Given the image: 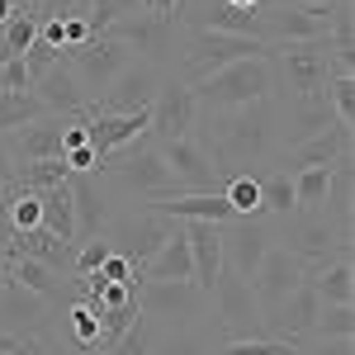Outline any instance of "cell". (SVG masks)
I'll return each instance as SVG.
<instances>
[{"instance_id":"1","label":"cell","mask_w":355,"mask_h":355,"mask_svg":"<svg viewBox=\"0 0 355 355\" xmlns=\"http://www.w3.org/2000/svg\"><path fill=\"white\" fill-rule=\"evenodd\" d=\"M270 133H275L270 100L266 105H246V110H214V123H209L199 147L209 152L214 175L232 180V175H242V166L261 162L270 152Z\"/></svg>"},{"instance_id":"2","label":"cell","mask_w":355,"mask_h":355,"mask_svg":"<svg viewBox=\"0 0 355 355\" xmlns=\"http://www.w3.org/2000/svg\"><path fill=\"white\" fill-rule=\"evenodd\" d=\"M194 105H209V110H246V105H266L275 95V62L266 57H251V62H232L214 76L194 81Z\"/></svg>"},{"instance_id":"3","label":"cell","mask_w":355,"mask_h":355,"mask_svg":"<svg viewBox=\"0 0 355 355\" xmlns=\"http://www.w3.org/2000/svg\"><path fill=\"white\" fill-rule=\"evenodd\" d=\"M351 0H303V5H256L261 43H322L336 24V15Z\"/></svg>"},{"instance_id":"4","label":"cell","mask_w":355,"mask_h":355,"mask_svg":"<svg viewBox=\"0 0 355 355\" xmlns=\"http://www.w3.org/2000/svg\"><path fill=\"white\" fill-rule=\"evenodd\" d=\"M62 62L71 67V76L81 81L85 95H90V100H100V95L114 85V76H119L128 62H137V48L119 43V38H105V33H90L81 48H67Z\"/></svg>"},{"instance_id":"5","label":"cell","mask_w":355,"mask_h":355,"mask_svg":"<svg viewBox=\"0 0 355 355\" xmlns=\"http://www.w3.org/2000/svg\"><path fill=\"white\" fill-rule=\"evenodd\" d=\"M114 171H119V180H123V190L142 194L147 204L152 199H171V194H185V185L175 180V171L162 162V152H157V142L142 133L133 147H123V152H114L110 157Z\"/></svg>"},{"instance_id":"6","label":"cell","mask_w":355,"mask_h":355,"mask_svg":"<svg viewBox=\"0 0 355 355\" xmlns=\"http://www.w3.org/2000/svg\"><path fill=\"white\" fill-rule=\"evenodd\" d=\"M251 57H266V43L261 38H242V33H214V28H194L190 43H185V71H190V81H204V76H214L223 67H232V62H251Z\"/></svg>"},{"instance_id":"7","label":"cell","mask_w":355,"mask_h":355,"mask_svg":"<svg viewBox=\"0 0 355 355\" xmlns=\"http://www.w3.org/2000/svg\"><path fill=\"white\" fill-rule=\"evenodd\" d=\"M180 223L175 218H166V214H152V209H142V214H123V218H110L105 223V242H110L114 256H123L133 270H142V261L157 251V246L175 232Z\"/></svg>"},{"instance_id":"8","label":"cell","mask_w":355,"mask_h":355,"mask_svg":"<svg viewBox=\"0 0 355 355\" xmlns=\"http://www.w3.org/2000/svg\"><path fill=\"white\" fill-rule=\"evenodd\" d=\"M218 242H223V270H232L237 279L251 284V275L261 270L266 251L275 246V227L266 223V214L256 218H232L218 227Z\"/></svg>"},{"instance_id":"9","label":"cell","mask_w":355,"mask_h":355,"mask_svg":"<svg viewBox=\"0 0 355 355\" xmlns=\"http://www.w3.org/2000/svg\"><path fill=\"white\" fill-rule=\"evenodd\" d=\"M209 299H218V327H223L227 341H261V336H266L261 303H256V294H251L246 279H237L232 270H223Z\"/></svg>"},{"instance_id":"10","label":"cell","mask_w":355,"mask_h":355,"mask_svg":"<svg viewBox=\"0 0 355 355\" xmlns=\"http://www.w3.org/2000/svg\"><path fill=\"white\" fill-rule=\"evenodd\" d=\"M147 123H152V110L105 114V110H95V105H85V142H90V152H95V162H100V166L110 162L114 152L133 147L137 137L147 133Z\"/></svg>"},{"instance_id":"11","label":"cell","mask_w":355,"mask_h":355,"mask_svg":"<svg viewBox=\"0 0 355 355\" xmlns=\"http://www.w3.org/2000/svg\"><path fill=\"white\" fill-rule=\"evenodd\" d=\"M194 119H199V105H194V90L185 81H162L157 100H152V123H147V137L162 147V142H175V137L194 133Z\"/></svg>"},{"instance_id":"12","label":"cell","mask_w":355,"mask_h":355,"mask_svg":"<svg viewBox=\"0 0 355 355\" xmlns=\"http://www.w3.org/2000/svg\"><path fill=\"white\" fill-rule=\"evenodd\" d=\"M157 90H162V71H157V62H128L114 85L100 95V100H90L95 110L105 114H133V110H152V100H157Z\"/></svg>"},{"instance_id":"13","label":"cell","mask_w":355,"mask_h":355,"mask_svg":"<svg viewBox=\"0 0 355 355\" xmlns=\"http://www.w3.org/2000/svg\"><path fill=\"white\" fill-rule=\"evenodd\" d=\"M48 308L53 303L38 299L24 284H0V331H10L15 341H33L43 346V331H48Z\"/></svg>"},{"instance_id":"14","label":"cell","mask_w":355,"mask_h":355,"mask_svg":"<svg viewBox=\"0 0 355 355\" xmlns=\"http://www.w3.org/2000/svg\"><path fill=\"white\" fill-rule=\"evenodd\" d=\"M299 284H303V261L294 256V251H284V246H270L266 261H261V270L251 275V294H256V303H261V318H270Z\"/></svg>"},{"instance_id":"15","label":"cell","mask_w":355,"mask_h":355,"mask_svg":"<svg viewBox=\"0 0 355 355\" xmlns=\"http://www.w3.org/2000/svg\"><path fill=\"white\" fill-rule=\"evenodd\" d=\"M0 266H5V279H10V284H24V289H33L38 299H48V303H62V299L76 303L81 299V284H76L71 275H57L53 266L28 261V256H19V251H5Z\"/></svg>"},{"instance_id":"16","label":"cell","mask_w":355,"mask_h":355,"mask_svg":"<svg viewBox=\"0 0 355 355\" xmlns=\"http://www.w3.org/2000/svg\"><path fill=\"white\" fill-rule=\"evenodd\" d=\"M157 152L175 171V180L185 185V194H218V175H214L209 152L199 147V137H175V142H162Z\"/></svg>"},{"instance_id":"17","label":"cell","mask_w":355,"mask_h":355,"mask_svg":"<svg viewBox=\"0 0 355 355\" xmlns=\"http://www.w3.org/2000/svg\"><path fill=\"white\" fill-rule=\"evenodd\" d=\"M137 299V313L142 318H190L194 303H199V289H194L190 279H147V284H137L133 289Z\"/></svg>"},{"instance_id":"18","label":"cell","mask_w":355,"mask_h":355,"mask_svg":"<svg viewBox=\"0 0 355 355\" xmlns=\"http://www.w3.org/2000/svg\"><path fill=\"white\" fill-rule=\"evenodd\" d=\"M346 152H351V128L331 123L327 133L294 142V147L284 152V166H279V171H284V175H299V171H313V166H336Z\"/></svg>"},{"instance_id":"19","label":"cell","mask_w":355,"mask_h":355,"mask_svg":"<svg viewBox=\"0 0 355 355\" xmlns=\"http://www.w3.org/2000/svg\"><path fill=\"white\" fill-rule=\"evenodd\" d=\"M318 308H322L318 294H313L308 284H299V289H294V294L266 318V336H270V341H289V346L303 341V336L313 331V322H318Z\"/></svg>"},{"instance_id":"20","label":"cell","mask_w":355,"mask_h":355,"mask_svg":"<svg viewBox=\"0 0 355 355\" xmlns=\"http://www.w3.org/2000/svg\"><path fill=\"white\" fill-rule=\"evenodd\" d=\"M67 190H71V223H76V246H81V242H90V237L105 232L110 209H105V194H100V180H95V175L71 171V175H67Z\"/></svg>"},{"instance_id":"21","label":"cell","mask_w":355,"mask_h":355,"mask_svg":"<svg viewBox=\"0 0 355 355\" xmlns=\"http://www.w3.org/2000/svg\"><path fill=\"white\" fill-rule=\"evenodd\" d=\"M185 242H190V266H194V289H199V299H209L214 294V284H218L223 275V242H218V227L214 223H185Z\"/></svg>"},{"instance_id":"22","label":"cell","mask_w":355,"mask_h":355,"mask_svg":"<svg viewBox=\"0 0 355 355\" xmlns=\"http://www.w3.org/2000/svg\"><path fill=\"white\" fill-rule=\"evenodd\" d=\"M67 123H71V114H43V119H33L24 128H15V157L19 162H53L62 157V133H67Z\"/></svg>"},{"instance_id":"23","label":"cell","mask_w":355,"mask_h":355,"mask_svg":"<svg viewBox=\"0 0 355 355\" xmlns=\"http://www.w3.org/2000/svg\"><path fill=\"white\" fill-rule=\"evenodd\" d=\"M33 95L43 100V110H48V114H81L85 105H90V95L81 90V81L71 76V67H67V62L48 67V71L33 81Z\"/></svg>"},{"instance_id":"24","label":"cell","mask_w":355,"mask_h":355,"mask_svg":"<svg viewBox=\"0 0 355 355\" xmlns=\"http://www.w3.org/2000/svg\"><path fill=\"white\" fill-rule=\"evenodd\" d=\"M137 279L147 284V279H194V266H190V242H185V223L166 237L147 261H142V270Z\"/></svg>"},{"instance_id":"25","label":"cell","mask_w":355,"mask_h":355,"mask_svg":"<svg viewBox=\"0 0 355 355\" xmlns=\"http://www.w3.org/2000/svg\"><path fill=\"white\" fill-rule=\"evenodd\" d=\"M303 284L318 294V303H355V270H351V256L341 261H327L318 270L303 275Z\"/></svg>"},{"instance_id":"26","label":"cell","mask_w":355,"mask_h":355,"mask_svg":"<svg viewBox=\"0 0 355 355\" xmlns=\"http://www.w3.org/2000/svg\"><path fill=\"white\" fill-rule=\"evenodd\" d=\"M43 232H53L57 242L76 246V223H71V190H67V185H53V190H43Z\"/></svg>"},{"instance_id":"27","label":"cell","mask_w":355,"mask_h":355,"mask_svg":"<svg viewBox=\"0 0 355 355\" xmlns=\"http://www.w3.org/2000/svg\"><path fill=\"white\" fill-rule=\"evenodd\" d=\"M284 119H289V128H294V142L327 133L331 123H336V119H331V110H327V100H289Z\"/></svg>"},{"instance_id":"28","label":"cell","mask_w":355,"mask_h":355,"mask_svg":"<svg viewBox=\"0 0 355 355\" xmlns=\"http://www.w3.org/2000/svg\"><path fill=\"white\" fill-rule=\"evenodd\" d=\"M261 214H266V218H294V214H299V199H294V175L270 171V175L261 180Z\"/></svg>"},{"instance_id":"29","label":"cell","mask_w":355,"mask_h":355,"mask_svg":"<svg viewBox=\"0 0 355 355\" xmlns=\"http://www.w3.org/2000/svg\"><path fill=\"white\" fill-rule=\"evenodd\" d=\"M67 162L62 157H53V162H19V171H15V190H33V194H43V190H53V185H67Z\"/></svg>"},{"instance_id":"30","label":"cell","mask_w":355,"mask_h":355,"mask_svg":"<svg viewBox=\"0 0 355 355\" xmlns=\"http://www.w3.org/2000/svg\"><path fill=\"white\" fill-rule=\"evenodd\" d=\"M327 185H331V166L299 171V175H294V199H299V214L318 218V214H322V199H327Z\"/></svg>"},{"instance_id":"31","label":"cell","mask_w":355,"mask_h":355,"mask_svg":"<svg viewBox=\"0 0 355 355\" xmlns=\"http://www.w3.org/2000/svg\"><path fill=\"white\" fill-rule=\"evenodd\" d=\"M43 100L24 90V95H10V90H0V133H15V128H24L33 119H43Z\"/></svg>"},{"instance_id":"32","label":"cell","mask_w":355,"mask_h":355,"mask_svg":"<svg viewBox=\"0 0 355 355\" xmlns=\"http://www.w3.org/2000/svg\"><path fill=\"white\" fill-rule=\"evenodd\" d=\"M256 24H261V15L256 10H242V5H209V24L214 33H242V38H256Z\"/></svg>"},{"instance_id":"33","label":"cell","mask_w":355,"mask_h":355,"mask_svg":"<svg viewBox=\"0 0 355 355\" xmlns=\"http://www.w3.org/2000/svg\"><path fill=\"white\" fill-rule=\"evenodd\" d=\"M308 336H318V341L355 336V303H322V308H318V322H313Z\"/></svg>"},{"instance_id":"34","label":"cell","mask_w":355,"mask_h":355,"mask_svg":"<svg viewBox=\"0 0 355 355\" xmlns=\"http://www.w3.org/2000/svg\"><path fill=\"white\" fill-rule=\"evenodd\" d=\"M142 10H147L142 0H90V5H85V19H90V33H105L110 24L133 19V15H142Z\"/></svg>"},{"instance_id":"35","label":"cell","mask_w":355,"mask_h":355,"mask_svg":"<svg viewBox=\"0 0 355 355\" xmlns=\"http://www.w3.org/2000/svg\"><path fill=\"white\" fill-rule=\"evenodd\" d=\"M223 199L232 204L237 218H256V214H261V180H256V175H232V180L223 185Z\"/></svg>"},{"instance_id":"36","label":"cell","mask_w":355,"mask_h":355,"mask_svg":"<svg viewBox=\"0 0 355 355\" xmlns=\"http://www.w3.org/2000/svg\"><path fill=\"white\" fill-rule=\"evenodd\" d=\"M28 227H43V194L10 185V232H28Z\"/></svg>"},{"instance_id":"37","label":"cell","mask_w":355,"mask_h":355,"mask_svg":"<svg viewBox=\"0 0 355 355\" xmlns=\"http://www.w3.org/2000/svg\"><path fill=\"white\" fill-rule=\"evenodd\" d=\"M322 100H327L331 119H336L341 128H351V123H355V76H331L327 90H322Z\"/></svg>"},{"instance_id":"38","label":"cell","mask_w":355,"mask_h":355,"mask_svg":"<svg viewBox=\"0 0 355 355\" xmlns=\"http://www.w3.org/2000/svg\"><path fill=\"white\" fill-rule=\"evenodd\" d=\"M152 346H157V318H137L110 355H152Z\"/></svg>"},{"instance_id":"39","label":"cell","mask_w":355,"mask_h":355,"mask_svg":"<svg viewBox=\"0 0 355 355\" xmlns=\"http://www.w3.org/2000/svg\"><path fill=\"white\" fill-rule=\"evenodd\" d=\"M105 261H110V242H105V237L81 242V246H76V284H81V279H90V275L100 270Z\"/></svg>"},{"instance_id":"40","label":"cell","mask_w":355,"mask_h":355,"mask_svg":"<svg viewBox=\"0 0 355 355\" xmlns=\"http://www.w3.org/2000/svg\"><path fill=\"white\" fill-rule=\"evenodd\" d=\"M152 355H209V346L194 331H175V336H157Z\"/></svg>"},{"instance_id":"41","label":"cell","mask_w":355,"mask_h":355,"mask_svg":"<svg viewBox=\"0 0 355 355\" xmlns=\"http://www.w3.org/2000/svg\"><path fill=\"white\" fill-rule=\"evenodd\" d=\"M279 351H294L289 341H270V336H261V341H227L223 355H279Z\"/></svg>"},{"instance_id":"42","label":"cell","mask_w":355,"mask_h":355,"mask_svg":"<svg viewBox=\"0 0 355 355\" xmlns=\"http://www.w3.org/2000/svg\"><path fill=\"white\" fill-rule=\"evenodd\" d=\"M15 171H19V157H15V137L0 133V185H10V180H15Z\"/></svg>"},{"instance_id":"43","label":"cell","mask_w":355,"mask_h":355,"mask_svg":"<svg viewBox=\"0 0 355 355\" xmlns=\"http://www.w3.org/2000/svg\"><path fill=\"white\" fill-rule=\"evenodd\" d=\"M180 5H185V0H147V15H152L162 28H171L175 19H180Z\"/></svg>"},{"instance_id":"44","label":"cell","mask_w":355,"mask_h":355,"mask_svg":"<svg viewBox=\"0 0 355 355\" xmlns=\"http://www.w3.org/2000/svg\"><path fill=\"white\" fill-rule=\"evenodd\" d=\"M10 242V185H0V246Z\"/></svg>"},{"instance_id":"45","label":"cell","mask_w":355,"mask_h":355,"mask_svg":"<svg viewBox=\"0 0 355 355\" xmlns=\"http://www.w3.org/2000/svg\"><path fill=\"white\" fill-rule=\"evenodd\" d=\"M15 10H33V15H43V19H48V15H57L62 5H57V0H15Z\"/></svg>"},{"instance_id":"46","label":"cell","mask_w":355,"mask_h":355,"mask_svg":"<svg viewBox=\"0 0 355 355\" xmlns=\"http://www.w3.org/2000/svg\"><path fill=\"white\" fill-rule=\"evenodd\" d=\"M19 346H24V341H15V336H10V331H0V355H10V351H19Z\"/></svg>"},{"instance_id":"47","label":"cell","mask_w":355,"mask_h":355,"mask_svg":"<svg viewBox=\"0 0 355 355\" xmlns=\"http://www.w3.org/2000/svg\"><path fill=\"white\" fill-rule=\"evenodd\" d=\"M10 355H43V346H33V341H24L19 351H10Z\"/></svg>"},{"instance_id":"48","label":"cell","mask_w":355,"mask_h":355,"mask_svg":"<svg viewBox=\"0 0 355 355\" xmlns=\"http://www.w3.org/2000/svg\"><path fill=\"white\" fill-rule=\"evenodd\" d=\"M10 15H15V0H0V24H5Z\"/></svg>"},{"instance_id":"49","label":"cell","mask_w":355,"mask_h":355,"mask_svg":"<svg viewBox=\"0 0 355 355\" xmlns=\"http://www.w3.org/2000/svg\"><path fill=\"white\" fill-rule=\"evenodd\" d=\"M223 5H242V10H256L261 0H223Z\"/></svg>"},{"instance_id":"50","label":"cell","mask_w":355,"mask_h":355,"mask_svg":"<svg viewBox=\"0 0 355 355\" xmlns=\"http://www.w3.org/2000/svg\"><path fill=\"white\" fill-rule=\"evenodd\" d=\"M0 284H5V266H0Z\"/></svg>"},{"instance_id":"51","label":"cell","mask_w":355,"mask_h":355,"mask_svg":"<svg viewBox=\"0 0 355 355\" xmlns=\"http://www.w3.org/2000/svg\"><path fill=\"white\" fill-rule=\"evenodd\" d=\"M279 355H294V351H279Z\"/></svg>"}]
</instances>
